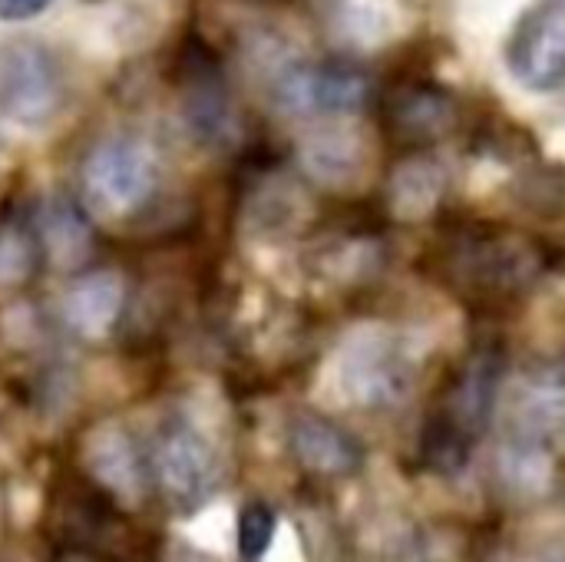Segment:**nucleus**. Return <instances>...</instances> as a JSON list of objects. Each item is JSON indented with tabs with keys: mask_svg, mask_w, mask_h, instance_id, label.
Instances as JSON below:
<instances>
[{
	"mask_svg": "<svg viewBox=\"0 0 565 562\" xmlns=\"http://www.w3.org/2000/svg\"><path fill=\"white\" fill-rule=\"evenodd\" d=\"M83 202L103 219H126L152 202L159 189L156 152L132 136H113L89 149L83 162Z\"/></svg>",
	"mask_w": 565,
	"mask_h": 562,
	"instance_id": "f257e3e1",
	"label": "nucleus"
},
{
	"mask_svg": "<svg viewBox=\"0 0 565 562\" xmlns=\"http://www.w3.org/2000/svg\"><path fill=\"white\" fill-rule=\"evenodd\" d=\"M66 83L56 56L40 40L0 46V113L20 129H43L63 109Z\"/></svg>",
	"mask_w": 565,
	"mask_h": 562,
	"instance_id": "f03ea898",
	"label": "nucleus"
},
{
	"mask_svg": "<svg viewBox=\"0 0 565 562\" xmlns=\"http://www.w3.org/2000/svg\"><path fill=\"white\" fill-rule=\"evenodd\" d=\"M149 474L179 513H195L218 490V457L205 434L182 417L159 427L149 450Z\"/></svg>",
	"mask_w": 565,
	"mask_h": 562,
	"instance_id": "7ed1b4c3",
	"label": "nucleus"
},
{
	"mask_svg": "<svg viewBox=\"0 0 565 562\" xmlns=\"http://www.w3.org/2000/svg\"><path fill=\"white\" fill-rule=\"evenodd\" d=\"M341 391L361 407H391L414 388V354L404 341L367 331L341 351Z\"/></svg>",
	"mask_w": 565,
	"mask_h": 562,
	"instance_id": "20e7f679",
	"label": "nucleus"
},
{
	"mask_svg": "<svg viewBox=\"0 0 565 562\" xmlns=\"http://www.w3.org/2000/svg\"><path fill=\"white\" fill-rule=\"evenodd\" d=\"M371 96V83L348 63H295L275 79V99L295 116H348Z\"/></svg>",
	"mask_w": 565,
	"mask_h": 562,
	"instance_id": "39448f33",
	"label": "nucleus"
},
{
	"mask_svg": "<svg viewBox=\"0 0 565 562\" xmlns=\"http://www.w3.org/2000/svg\"><path fill=\"white\" fill-rule=\"evenodd\" d=\"M510 73L533 93H550L565 83V3L533 7L507 43Z\"/></svg>",
	"mask_w": 565,
	"mask_h": 562,
	"instance_id": "423d86ee",
	"label": "nucleus"
},
{
	"mask_svg": "<svg viewBox=\"0 0 565 562\" xmlns=\"http://www.w3.org/2000/svg\"><path fill=\"white\" fill-rule=\"evenodd\" d=\"M288 447L295 460L318 477H351L364 464L361 444L341 424L318 414H301L291 421Z\"/></svg>",
	"mask_w": 565,
	"mask_h": 562,
	"instance_id": "0eeeda50",
	"label": "nucleus"
},
{
	"mask_svg": "<svg viewBox=\"0 0 565 562\" xmlns=\"http://www.w3.org/2000/svg\"><path fill=\"white\" fill-rule=\"evenodd\" d=\"M500 378H503V361L493 351H483L467 361V368L457 374L454 388L447 391V401L440 404V417L480 441L493 417V404L500 394Z\"/></svg>",
	"mask_w": 565,
	"mask_h": 562,
	"instance_id": "6e6552de",
	"label": "nucleus"
},
{
	"mask_svg": "<svg viewBox=\"0 0 565 562\" xmlns=\"http://www.w3.org/2000/svg\"><path fill=\"white\" fill-rule=\"evenodd\" d=\"M86 464L93 470V477L109 490L116 494L119 500H142L146 487H149V457L139 454L136 441L109 424V427H99L89 444H86Z\"/></svg>",
	"mask_w": 565,
	"mask_h": 562,
	"instance_id": "1a4fd4ad",
	"label": "nucleus"
},
{
	"mask_svg": "<svg viewBox=\"0 0 565 562\" xmlns=\"http://www.w3.org/2000/svg\"><path fill=\"white\" fill-rule=\"evenodd\" d=\"M122 305H126L122 278L116 272H109V268L106 272L99 268V272L83 275L70 288V295L63 301V318L73 328V335L99 341L116 328V321L122 315Z\"/></svg>",
	"mask_w": 565,
	"mask_h": 562,
	"instance_id": "9d476101",
	"label": "nucleus"
},
{
	"mask_svg": "<svg viewBox=\"0 0 565 562\" xmlns=\"http://www.w3.org/2000/svg\"><path fill=\"white\" fill-rule=\"evenodd\" d=\"M30 225L40 238L43 258H53L60 268L79 265L93 252V232L83 215V209L73 199L53 195L36 205L30 215Z\"/></svg>",
	"mask_w": 565,
	"mask_h": 562,
	"instance_id": "9b49d317",
	"label": "nucleus"
},
{
	"mask_svg": "<svg viewBox=\"0 0 565 562\" xmlns=\"http://www.w3.org/2000/svg\"><path fill=\"white\" fill-rule=\"evenodd\" d=\"M565 424V384L540 374L530 378L513 397L510 411V441L546 447V441Z\"/></svg>",
	"mask_w": 565,
	"mask_h": 562,
	"instance_id": "f8f14e48",
	"label": "nucleus"
},
{
	"mask_svg": "<svg viewBox=\"0 0 565 562\" xmlns=\"http://www.w3.org/2000/svg\"><path fill=\"white\" fill-rule=\"evenodd\" d=\"M43 262L40 238L26 222H3L0 225V288H20L33 278Z\"/></svg>",
	"mask_w": 565,
	"mask_h": 562,
	"instance_id": "ddd939ff",
	"label": "nucleus"
},
{
	"mask_svg": "<svg viewBox=\"0 0 565 562\" xmlns=\"http://www.w3.org/2000/svg\"><path fill=\"white\" fill-rule=\"evenodd\" d=\"M454 123V106L437 89H411L397 103V126L414 139H437Z\"/></svg>",
	"mask_w": 565,
	"mask_h": 562,
	"instance_id": "4468645a",
	"label": "nucleus"
},
{
	"mask_svg": "<svg viewBox=\"0 0 565 562\" xmlns=\"http://www.w3.org/2000/svg\"><path fill=\"white\" fill-rule=\"evenodd\" d=\"M275 530H278V517H275V510L268 503H262V500L245 503L242 513H238V523H235L238 553L248 562L262 560L271 550Z\"/></svg>",
	"mask_w": 565,
	"mask_h": 562,
	"instance_id": "2eb2a0df",
	"label": "nucleus"
},
{
	"mask_svg": "<svg viewBox=\"0 0 565 562\" xmlns=\"http://www.w3.org/2000/svg\"><path fill=\"white\" fill-rule=\"evenodd\" d=\"M189 119L195 126V136H202L209 146L212 142H222L225 132H228V106H225V96L215 86H202L192 96V103H189Z\"/></svg>",
	"mask_w": 565,
	"mask_h": 562,
	"instance_id": "dca6fc26",
	"label": "nucleus"
},
{
	"mask_svg": "<svg viewBox=\"0 0 565 562\" xmlns=\"http://www.w3.org/2000/svg\"><path fill=\"white\" fill-rule=\"evenodd\" d=\"M46 7L50 0H0V20H30Z\"/></svg>",
	"mask_w": 565,
	"mask_h": 562,
	"instance_id": "f3484780",
	"label": "nucleus"
}]
</instances>
